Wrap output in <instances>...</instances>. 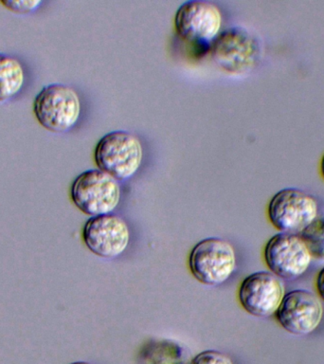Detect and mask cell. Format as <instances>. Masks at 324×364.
<instances>
[{"label":"cell","mask_w":324,"mask_h":364,"mask_svg":"<svg viewBox=\"0 0 324 364\" xmlns=\"http://www.w3.org/2000/svg\"><path fill=\"white\" fill-rule=\"evenodd\" d=\"M70 198L81 212L91 218L109 215L121 201V185L118 179L101 169L85 171L74 179Z\"/></svg>","instance_id":"1"},{"label":"cell","mask_w":324,"mask_h":364,"mask_svg":"<svg viewBox=\"0 0 324 364\" xmlns=\"http://www.w3.org/2000/svg\"><path fill=\"white\" fill-rule=\"evenodd\" d=\"M78 93L70 85L50 84L43 87L33 101L34 116L45 129L62 133L75 127L81 116Z\"/></svg>","instance_id":"2"},{"label":"cell","mask_w":324,"mask_h":364,"mask_svg":"<svg viewBox=\"0 0 324 364\" xmlns=\"http://www.w3.org/2000/svg\"><path fill=\"white\" fill-rule=\"evenodd\" d=\"M94 158L99 169L118 181L132 178L141 166L144 148L138 136L127 131H112L96 145Z\"/></svg>","instance_id":"3"},{"label":"cell","mask_w":324,"mask_h":364,"mask_svg":"<svg viewBox=\"0 0 324 364\" xmlns=\"http://www.w3.org/2000/svg\"><path fill=\"white\" fill-rule=\"evenodd\" d=\"M317 199L296 188L276 193L267 205L270 224L280 232L300 235L318 218Z\"/></svg>","instance_id":"4"},{"label":"cell","mask_w":324,"mask_h":364,"mask_svg":"<svg viewBox=\"0 0 324 364\" xmlns=\"http://www.w3.org/2000/svg\"><path fill=\"white\" fill-rule=\"evenodd\" d=\"M236 264L232 244L218 237L198 242L189 256V267L193 277L209 286L226 283L235 272Z\"/></svg>","instance_id":"5"},{"label":"cell","mask_w":324,"mask_h":364,"mask_svg":"<svg viewBox=\"0 0 324 364\" xmlns=\"http://www.w3.org/2000/svg\"><path fill=\"white\" fill-rule=\"evenodd\" d=\"M212 54L216 64L227 73H249L260 62L261 43L254 34L242 27L222 31L212 43Z\"/></svg>","instance_id":"6"},{"label":"cell","mask_w":324,"mask_h":364,"mask_svg":"<svg viewBox=\"0 0 324 364\" xmlns=\"http://www.w3.org/2000/svg\"><path fill=\"white\" fill-rule=\"evenodd\" d=\"M221 11L206 0H189L179 6L175 16L176 30L187 42L212 46L221 33Z\"/></svg>","instance_id":"7"},{"label":"cell","mask_w":324,"mask_h":364,"mask_svg":"<svg viewBox=\"0 0 324 364\" xmlns=\"http://www.w3.org/2000/svg\"><path fill=\"white\" fill-rule=\"evenodd\" d=\"M264 260L279 278L296 279L308 269L313 259L300 235L279 232L266 242Z\"/></svg>","instance_id":"8"},{"label":"cell","mask_w":324,"mask_h":364,"mask_svg":"<svg viewBox=\"0 0 324 364\" xmlns=\"http://www.w3.org/2000/svg\"><path fill=\"white\" fill-rule=\"evenodd\" d=\"M323 306L315 293L295 289L286 293L274 317L281 328L296 336L311 334L323 321Z\"/></svg>","instance_id":"9"},{"label":"cell","mask_w":324,"mask_h":364,"mask_svg":"<svg viewBox=\"0 0 324 364\" xmlns=\"http://www.w3.org/2000/svg\"><path fill=\"white\" fill-rule=\"evenodd\" d=\"M286 295L281 278L270 272H257L247 276L238 289V300L249 314L255 317L274 316Z\"/></svg>","instance_id":"10"},{"label":"cell","mask_w":324,"mask_h":364,"mask_svg":"<svg viewBox=\"0 0 324 364\" xmlns=\"http://www.w3.org/2000/svg\"><path fill=\"white\" fill-rule=\"evenodd\" d=\"M129 227L124 219L109 215L92 216L82 228V240L87 249L102 258H116L127 249Z\"/></svg>","instance_id":"11"},{"label":"cell","mask_w":324,"mask_h":364,"mask_svg":"<svg viewBox=\"0 0 324 364\" xmlns=\"http://www.w3.org/2000/svg\"><path fill=\"white\" fill-rule=\"evenodd\" d=\"M26 82L24 65L8 53H0V102L13 99Z\"/></svg>","instance_id":"12"},{"label":"cell","mask_w":324,"mask_h":364,"mask_svg":"<svg viewBox=\"0 0 324 364\" xmlns=\"http://www.w3.org/2000/svg\"><path fill=\"white\" fill-rule=\"evenodd\" d=\"M141 364H186V354L176 341L152 340L145 343L139 353Z\"/></svg>","instance_id":"13"},{"label":"cell","mask_w":324,"mask_h":364,"mask_svg":"<svg viewBox=\"0 0 324 364\" xmlns=\"http://www.w3.org/2000/svg\"><path fill=\"white\" fill-rule=\"evenodd\" d=\"M312 259L324 262V218H318L300 235Z\"/></svg>","instance_id":"14"},{"label":"cell","mask_w":324,"mask_h":364,"mask_svg":"<svg viewBox=\"0 0 324 364\" xmlns=\"http://www.w3.org/2000/svg\"><path fill=\"white\" fill-rule=\"evenodd\" d=\"M189 364H233L229 355L215 350H207L193 357Z\"/></svg>","instance_id":"15"},{"label":"cell","mask_w":324,"mask_h":364,"mask_svg":"<svg viewBox=\"0 0 324 364\" xmlns=\"http://www.w3.org/2000/svg\"><path fill=\"white\" fill-rule=\"evenodd\" d=\"M42 0H1L0 4L14 13L28 14L41 6Z\"/></svg>","instance_id":"16"},{"label":"cell","mask_w":324,"mask_h":364,"mask_svg":"<svg viewBox=\"0 0 324 364\" xmlns=\"http://www.w3.org/2000/svg\"><path fill=\"white\" fill-rule=\"evenodd\" d=\"M315 286L318 298L324 301V267L318 272L317 277H315Z\"/></svg>","instance_id":"17"},{"label":"cell","mask_w":324,"mask_h":364,"mask_svg":"<svg viewBox=\"0 0 324 364\" xmlns=\"http://www.w3.org/2000/svg\"><path fill=\"white\" fill-rule=\"evenodd\" d=\"M320 173L321 178H323L324 181V153L323 156H321L320 161Z\"/></svg>","instance_id":"18"},{"label":"cell","mask_w":324,"mask_h":364,"mask_svg":"<svg viewBox=\"0 0 324 364\" xmlns=\"http://www.w3.org/2000/svg\"><path fill=\"white\" fill-rule=\"evenodd\" d=\"M70 364H90V363H85V361H77V363H70Z\"/></svg>","instance_id":"19"}]
</instances>
